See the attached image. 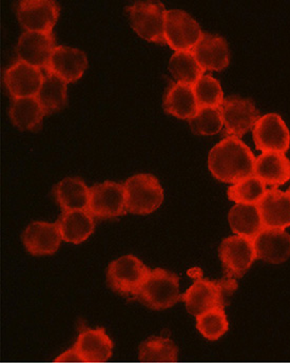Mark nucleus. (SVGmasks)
I'll use <instances>...</instances> for the list:
<instances>
[{
  "label": "nucleus",
  "instance_id": "14",
  "mask_svg": "<svg viewBox=\"0 0 290 363\" xmlns=\"http://www.w3.org/2000/svg\"><path fill=\"white\" fill-rule=\"evenodd\" d=\"M223 285L199 277L181 296L190 314L199 316L216 306H223Z\"/></svg>",
  "mask_w": 290,
  "mask_h": 363
},
{
  "label": "nucleus",
  "instance_id": "16",
  "mask_svg": "<svg viewBox=\"0 0 290 363\" xmlns=\"http://www.w3.org/2000/svg\"><path fill=\"white\" fill-rule=\"evenodd\" d=\"M43 74L38 67L17 62L4 75L6 88L14 99L36 96L42 87Z\"/></svg>",
  "mask_w": 290,
  "mask_h": 363
},
{
  "label": "nucleus",
  "instance_id": "21",
  "mask_svg": "<svg viewBox=\"0 0 290 363\" xmlns=\"http://www.w3.org/2000/svg\"><path fill=\"white\" fill-rule=\"evenodd\" d=\"M253 174L267 185H284L290 180V161L283 153H262L255 159Z\"/></svg>",
  "mask_w": 290,
  "mask_h": 363
},
{
  "label": "nucleus",
  "instance_id": "30",
  "mask_svg": "<svg viewBox=\"0 0 290 363\" xmlns=\"http://www.w3.org/2000/svg\"><path fill=\"white\" fill-rule=\"evenodd\" d=\"M196 328L204 338L216 341L222 338L229 328L224 306H216L196 317Z\"/></svg>",
  "mask_w": 290,
  "mask_h": 363
},
{
  "label": "nucleus",
  "instance_id": "25",
  "mask_svg": "<svg viewBox=\"0 0 290 363\" xmlns=\"http://www.w3.org/2000/svg\"><path fill=\"white\" fill-rule=\"evenodd\" d=\"M229 225L237 235L253 240L262 230L263 222L255 205L237 204L229 211Z\"/></svg>",
  "mask_w": 290,
  "mask_h": 363
},
{
  "label": "nucleus",
  "instance_id": "18",
  "mask_svg": "<svg viewBox=\"0 0 290 363\" xmlns=\"http://www.w3.org/2000/svg\"><path fill=\"white\" fill-rule=\"evenodd\" d=\"M57 224L33 222L23 235V245L29 254L43 257L55 254L62 242Z\"/></svg>",
  "mask_w": 290,
  "mask_h": 363
},
{
  "label": "nucleus",
  "instance_id": "31",
  "mask_svg": "<svg viewBox=\"0 0 290 363\" xmlns=\"http://www.w3.org/2000/svg\"><path fill=\"white\" fill-rule=\"evenodd\" d=\"M266 186L255 176L247 177L228 188V198L237 204L255 205L265 196Z\"/></svg>",
  "mask_w": 290,
  "mask_h": 363
},
{
  "label": "nucleus",
  "instance_id": "15",
  "mask_svg": "<svg viewBox=\"0 0 290 363\" xmlns=\"http://www.w3.org/2000/svg\"><path fill=\"white\" fill-rule=\"evenodd\" d=\"M54 48L55 38L53 34L26 31L17 45V57L19 62L40 69L47 68Z\"/></svg>",
  "mask_w": 290,
  "mask_h": 363
},
{
  "label": "nucleus",
  "instance_id": "1",
  "mask_svg": "<svg viewBox=\"0 0 290 363\" xmlns=\"http://www.w3.org/2000/svg\"><path fill=\"white\" fill-rule=\"evenodd\" d=\"M255 157L245 143L235 136L221 140L211 149L208 167L216 180L237 183L252 176Z\"/></svg>",
  "mask_w": 290,
  "mask_h": 363
},
{
  "label": "nucleus",
  "instance_id": "2",
  "mask_svg": "<svg viewBox=\"0 0 290 363\" xmlns=\"http://www.w3.org/2000/svg\"><path fill=\"white\" fill-rule=\"evenodd\" d=\"M113 341L105 328H84L74 345L55 358V362H107L113 355Z\"/></svg>",
  "mask_w": 290,
  "mask_h": 363
},
{
  "label": "nucleus",
  "instance_id": "29",
  "mask_svg": "<svg viewBox=\"0 0 290 363\" xmlns=\"http://www.w3.org/2000/svg\"><path fill=\"white\" fill-rule=\"evenodd\" d=\"M169 70L177 83L183 85H196L203 77V69L191 52H175L169 62Z\"/></svg>",
  "mask_w": 290,
  "mask_h": 363
},
{
  "label": "nucleus",
  "instance_id": "9",
  "mask_svg": "<svg viewBox=\"0 0 290 363\" xmlns=\"http://www.w3.org/2000/svg\"><path fill=\"white\" fill-rule=\"evenodd\" d=\"M220 110L226 135L235 138L247 133L261 118L252 101L243 97L231 96L224 99Z\"/></svg>",
  "mask_w": 290,
  "mask_h": 363
},
{
  "label": "nucleus",
  "instance_id": "26",
  "mask_svg": "<svg viewBox=\"0 0 290 363\" xmlns=\"http://www.w3.org/2000/svg\"><path fill=\"white\" fill-rule=\"evenodd\" d=\"M45 114V110L36 96L14 99L11 104V121L21 130L36 128L42 122Z\"/></svg>",
  "mask_w": 290,
  "mask_h": 363
},
{
  "label": "nucleus",
  "instance_id": "10",
  "mask_svg": "<svg viewBox=\"0 0 290 363\" xmlns=\"http://www.w3.org/2000/svg\"><path fill=\"white\" fill-rule=\"evenodd\" d=\"M60 16V6L52 0H23L17 8V17L26 31L52 33Z\"/></svg>",
  "mask_w": 290,
  "mask_h": 363
},
{
  "label": "nucleus",
  "instance_id": "11",
  "mask_svg": "<svg viewBox=\"0 0 290 363\" xmlns=\"http://www.w3.org/2000/svg\"><path fill=\"white\" fill-rule=\"evenodd\" d=\"M253 140L257 149L263 152L284 155L289 148L290 133L280 116L266 114L253 127Z\"/></svg>",
  "mask_w": 290,
  "mask_h": 363
},
{
  "label": "nucleus",
  "instance_id": "12",
  "mask_svg": "<svg viewBox=\"0 0 290 363\" xmlns=\"http://www.w3.org/2000/svg\"><path fill=\"white\" fill-rule=\"evenodd\" d=\"M221 262L228 274L241 278L257 259L252 240L241 235L226 238L218 250Z\"/></svg>",
  "mask_w": 290,
  "mask_h": 363
},
{
  "label": "nucleus",
  "instance_id": "3",
  "mask_svg": "<svg viewBox=\"0 0 290 363\" xmlns=\"http://www.w3.org/2000/svg\"><path fill=\"white\" fill-rule=\"evenodd\" d=\"M126 209L133 215L146 216L160 208L164 202V189L152 174H140L124 184Z\"/></svg>",
  "mask_w": 290,
  "mask_h": 363
},
{
  "label": "nucleus",
  "instance_id": "24",
  "mask_svg": "<svg viewBox=\"0 0 290 363\" xmlns=\"http://www.w3.org/2000/svg\"><path fill=\"white\" fill-rule=\"evenodd\" d=\"M60 208L67 211H87L90 200V189L82 179L67 178L54 189Z\"/></svg>",
  "mask_w": 290,
  "mask_h": 363
},
{
  "label": "nucleus",
  "instance_id": "7",
  "mask_svg": "<svg viewBox=\"0 0 290 363\" xmlns=\"http://www.w3.org/2000/svg\"><path fill=\"white\" fill-rule=\"evenodd\" d=\"M202 35L198 21L185 11H167L165 40L173 50L177 52L192 51Z\"/></svg>",
  "mask_w": 290,
  "mask_h": 363
},
{
  "label": "nucleus",
  "instance_id": "19",
  "mask_svg": "<svg viewBox=\"0 0 290 363\" xmlns=\"http://www.w3.org/2000/svg\"><path fill=\"white\" fill-rule=\"evenodd\" d=\"M263 225L282 229L290 226V196L289 192L270 189L257 204Z\"/></svg>",
  "mask_w": 290,
  "mask_h": 363
},
{
  "label": "nucleus",
  "instance_id": "22",
  "mask_svg": "<svg viewBox=\"0 0 290 363\" xmlns=\"http://www.w3.org/2000/svg\"><path fill=\"white\" fill-rule=\"evenodd\" d=\"M62 241L71 244H81L94 231V218L88 211H67L57 221Z\"/></svg>",
  "mask_w": 290,
  "mask_h": 363
},
{
  "label": "nucleus",
  "instance_id": "28",
  "mask_svg": "<svg viewBox=\"0 0 290 363\" xmlns=\"http://www.w3.org/2000/svg\"><path fill=\"white\" fill-rule=\"evenodd\" d=\"M45 113L58 111L67 101V83L53 73L43 75L42 87L36 95Z\"/></svg>",
  "mask_w": 290,
  "mask_h": 363
},
{
  "label": "nucleus",
  "instance_id": "34",
  "mask_svg": "<svg viewBox=\"0 0 290 363\" xmlns=\"http://www.w3.org/2000/svg\"><path fill=\"white\" fill-rule=\"evenodd\" d=\"M289 196H290V187H289Z\"/></svg>",
  "mask_w": 290,
  "mask_h": 363
},
{
  "label": "nucleus",
  "instance_id": "5",
  "mask_svg": "<svg viewBox=\"0 0 290 363\" xmlns=\"http://www.w3.org/2000/svg\"><path fill=\"white\" fill-rule=\"evenodd\" d=\"M128 14L134 31L149 42L166 44L167 11L162 2L140 1L128 6Z\"/></svg>",
  "mask_w": 290,
  "mask_h": 363
},
{
  "label": "nucleus",
  "instance_id": "20",
  "mask_svg": "<svg viewBox=\"0 0 290 363\" xmlns=\"http://www.w3.org/2000/svg\"><path fill=\"white\" fill-rule=\"evenodd\" d=\"M194 54L203 70H224L230 60L226 40L209 33L203 34Z\"/></svg>",
  "mask_w": 290,
  "mask_h": 363
},
{
  "label": "nucleus",
  "instance_id": "27",
  "mask_svg": "<svg viewBox=\"0 0 290 363\" xmlns=\"http://www.w3.org/2000/svg\"><path fill=\"white\" fill-rule=\"evenodd\" d=\"M177 357L179 349L167 337H150L138 347V358L143 362H175Z\"/></svg>",
  "mask_w": 290,
  "mask_h": 363
},
{
  "label": "nucleus",
  "instance_id": "6",
  "mask_svg": "<svg viewBox=\"0 0 290 363\" xmlns=\"http://www.w3.org/2000/svg\"><path fill=\"white\" fill-rule=\"evenodd\" d=\"M150 269L135 256L126 255L112 261L108 267L110 289L123 296H136L144 284Z\"/></svg>",
  "mask_w": 290,
  "mask_h": 363
},
{
  "label": "nucleus",
  "instance_id": "8",
  "mask_svg": "<svg viewBox=\"0 0 290 363\" xmlns=\"http://www.w3.org/2000/svg\"><path fill=\"white\" fill-rule=\"evenodd\" d=\"M89 211L99 219H113L127 213L124 185L104 182L90 188Z\"/></svg>",
  "mask_w": 290,
  "mask_h": 363
},
{
  "label": "nucleus",
  "instance_id": "13",
  "mask_svg": "<svg viewBox=\"0 0 290 363\" xmlns=\"http://www.w3.org/2000/svg\"><path fill=\"white\" fill-rule=\"evenodd\" d=\"M87 67L88 60L84 52L75 48L57 45L52 52L47 71L66 83H74L83 77Z\"/></svg>",
  "mask_w": 290,
  "mask_h": 363
},
{
  "label": "nucleus",
  "instance_id": "23",
  "mask_svg": "<svg viewBox=\"0 0 290 363\" xmlns=\"http://www.w3.org/2000/svg\"><path fill=\"white\" fill-rule=\"evenodd\" d=\"M164 107L169 114L181 120L194 118L199 110L194 88L179 83L171 84L164 99Z\"/></svg>",
  "mask_w": 290,
  "mask_h": 363
},
{
  "label": "nucleus",
  "instance_id": "33",
  "mask_svg": "<svg viewBox=\"0 0 290 363\" xmlns=\"http://www.w3.org/2000/svg\"><path fill=\"white\" fill-rule=\"evenodd\" d=\"M189 125L196 135H216L224 126L220 108H200L196 116L190 118Z\"/></svg>",
  "mask_w": 290,
  "mask_h": 363
},
{
  "label": "nucleus",
  "instance_id": "17",
  "mask_svg": "<svg viewBox=\"0 0 290 363\" xmlns=\"http://www.w3.org/2000/svg\"><path fill=\"white\" fill-rule=\"evenodd\" d=\"M257 259L281 264L290 257V235L282 229L265 228L252 240Z\"/></svg>",
  "mask_w": 290,
  "mask_h": 363
},
{
  "label": "nucleus",
  "instance_id": "4",
  "mask_svg": "<svg viewBox=\"0 0 290 363\" xmlns=\"http://www.w3.org/2000/svg\"><path fill=\"white\" fill-rule=\"evenodd\" d=\"M181 296L179 277L163 269H151L138 294L143 304L155 311L172 308Z\"/></svg>",
  "mask_w": 290,
  "mask_h": 363
},
{
  "label": "nucleus",
  "instance_id": "32",
  "mask_svg": "<svg viewBox=\"0 0 290 363\" xmlns=\"http://www.w3.org/2000/svg\"><path fill=\"white\" fill-rule=\"evenodd\" d=\"M194 92L200 108H220L224 101L221 84L212 75H203L194 86Z\"/></svg>",
  "mask_w": 290,
  "mask_h": 363
}]
</instances>
